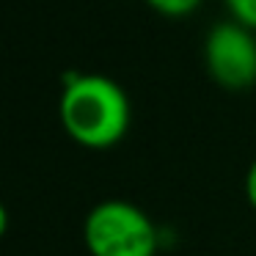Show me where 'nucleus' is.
I'll return each mask as SVG.
<instances>
[{"label": "nucleus", "mask_w": 256, "mask_h": 256, "mask_svg": "<svg viewBox=\"0 0 256 256\" xmlns=\"http://www.w3.org/2000/svg\"><path fill=\"white\" fill-rule=\"evenodd\" d=\"M204 66L220 88H250L256 83V30L237 20L218 22L204 42Z\"/></svg>", "instance_id": "3"}, {"label": "nucleus", "mask_w": 256, "mask_h": 256, "mask_svg": "<svg viewBox=\"0 0 256 256\" xmlns=\"http://www.w3.org/2000/svg\"><path fill=\"white\" fill-rule=\"evenodd\" d=\"M83 242L91 256H157L160 232L132 201L108 198L88 210Z\"/></svg>", "instance_id": "2"}, {"label": "nucleus", "mask_w": 256, "mask_h": 256, "mask_svg": "<svg viewBox=\"0 0 256 256\" xmlns=\"http://www.w3.org/2000/svg\"><path fill=\"white\" fill-rule=\"evenodd\" d=\"M61 127L86 149H113L130 130V100L108 74H74L58 102Z\"/></svg>", "instance_id": "1"}, {"label": "nucleus", "mask_w": 256, "mask_h": 256, "mask_svg": "<svg viewBox=\"0 0 256 256\" xmlns=\"http://www.w3.org/2000/svg\"><path fill=\"white\" fill-rule=\"evenodd\" d=\"M245 198H248V204L256 210V160L250 162L248 174H245Z\"/></svg>", "instance_id": "6"}, {"label": "nucleus", "mask_w": 256, "mask_h": 256, "mask_svg": "<svg viewBox=\"0 0 256 256\" xmlns=\"http://www.w3.org/2000/svg\"><path fill=\"white\" fill-rule=\"evenodd\" d=\"M232 20L242 22L245 28L256 30V0H223Z\"/></svg>", "instance_id": "5"}, {"label": "nucleus", "mask_w": 256, "mask_h": 256, "mask_svg": "<svg viewBox=\"0 0 256 256\" xmlns=\"http://www.w3.org/2000/svg\"><path fill=\"white\" fill-rule=\"evenodd\" d=\"M6 232H8V210H6V204L0 201V240L6 237Z\"/></svg>", "instance_id": "7"}, {"label": "nucleus", "mask_w": 256, "mask_h": 256, "mask_svg": "<svg viewBox=\"0 0 256 256\" xmlns=\"http://www.w3.org/2000/svg\"><path fill=\"white\" fill-rule=\"evenodd\" d=\"M146 6L168 20H182L201 6V0H146Z\"/></svg>", "instance_id": "4"}]
</instances>
